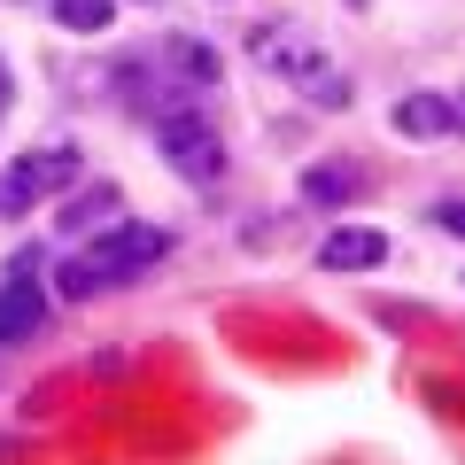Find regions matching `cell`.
Returning a JSON list of instances; mask_svg holds the SVG:
<instances>
[{"instance_id": "obj_5", "label": "cell", "mask_w": 465, "mask_h": 465, "mask_svg": "<svg viewBox=\"0 0 465 465\" xmlns=\"http://www.w3.org/2000/svg\"><path fill=\"white\" fill-rule=\"evenodd\" d=\"M148 54H155V70H163V78L179 85L186 101H202L217 78H225V54H217L210 39H194V32H171V39H155Z\"/></svg>"}, {"instance_id": "obj_7", "label": "cell", "mask_w": 465, "mask_h": 465, "mask_svg": "<svg viewBox=\"0 0 465 465\" xmlns=\"http://www.w3.org/2000/svg\"><path fill=\"white\" fill-rule=\"evenodd\" d=\"M388 256H396V241H388V225H326V241H318V264L326 272H381Z\"/></svg>"}, {"instance_id": "obj_16", "label": "cell", "mask_w": 465, "mask_h": 465, "mask_svg": "<svg viewBox=\"0 0 465 465\" xmlns=\"http://www.w3.org/2000/svg\"><path fill=\"white\" fill-rule=\"evenodd\" d=\"M450 109H458V133H465V85H458V94H450Z\"/></svg>"}, {"instance_id": "obj_6", "label": "cell", "mask_w": 465, "mask_h": 465, "mask_svg": "<svg viewBox=\"0 0 465 465\" xmlns=\"http://www.w3.org/2000/svg\"><path fill=\"white\" fill-rule=\"evenodd\" d=\"M116 217H124V186L116 179H78L63 194V210H54V232H63V241H94V232L116 225Z\"/></svg>"}, {"instance_id": "obj_14", "label": "cell", "mask_w": 465, "mask_h": 465, "mask_svg": "<svg viewBox=\"0 0 465 465\" xmlns=\"http://www.w3.org/2000/svg\"><path fill=\"white\" fill-rule=\"evenodd\" d=\"M0 272H8V280H39V272H47V249H39V241H24V249L8 256Z\"/></svg>"}, {"instance_id": "obj_11", "label": "cell", "mask_w": 465, "mask_h": 465, "mask_svg": "<svg viewBox=\"0 0 465 465\" xmlns=\"http://www.w3.org/2000/svg\"><path fill=\"white\" fill-rule=\"evenodd\" d=\"M47 24L70 39H101L116 24V0H47Z\"/></svg>"}, {"instance_id": "obj_13", "label": "cell", "mask_w": 465, "mask_h": 465, "mask_svg": "<svg viewBox=\"0 0 465 465\" xmlns=\"http://www.w3.org/2000/svg\"><path fill=\"white\" fill-rule=\"evenodd\" d=\"M427 225H434V232H450V241H465V194L427 202Z\"/></svg>"}, {"instance_id": "obj_15", "label": "cell", "mask_w": 465, "mask_h": 465, "mask_svg": "<svg viewBox=\"0 0 465 465\" xmlns=\"http://www.w3.org/2000/svg\"><path fill=\"white\" fill-rule=\"evenodd\" d=\"M8 101H16V70L0 63V116H8Z\"/></svg>"}, {"instance_id": "obj_9", "label": "cell", "mask_w": 465, "mask_h": 465, "mask_svg": "<svg viewBox=\"0 0 465 465\" xmlns=\"http://www.w3.org/2000/svg\"><path fill=\"white\" fill-rule=\"evenodd\" d=\"M295 194L311 202V210H349V202L365 194V171H357V163H341V155H326V163H302Z\"/></svg>"}, {"instance_id": "obj_10", "label": "cell", "mask_w": 465, "mask_h": 465, "mask_svg": "<svg viewBox=\"0 0 465 465\" xmlns=\"http://www.w3.org/2000/svg\"><path fill=\"white\" fill-rule=\"evenodd\" d=\"M39 326H47V287L39 280H8L0 287V349L39 341Z\"/></svg>"}, {"instance_id": "obj_18", "label": "cell", "mask_w": 465, "mask_h": 465, "mask_svg": "<svg viewBox=\"0 0 465 465\" xmlns=\"http://www.w3.org/2000/svg\"><path fill=\"white\" fill-rule=\"evenodd\" d=\"M140 8H155V0H140Z\"/></svg>"}, {"instance_id": "obj_1", "label": "cell", "mask_w": 465, "mask_h": 465, "mask_svg": "<svg viewBox=\"0 0 465 465\" xmlns=\"http://www.w3.org/2000/svg\"><path fill=\"white\" fill-rule=\"evenodd\" d=\"M249 54L264 63V78H280L295 101H311V109H326V116H341L349 101H357V78L341 70V54H333L302 16H287V8H272V16L249 24Z\"/></svg>"}, {"instance_id": "obj_17", "label": "cell", "mask_w": 465, "mask_h": 465, "mask_svg": "<svg viewBox=\"0 0 465 465\" xmlns=\"http://www.w3.org/2000/svg\"><path fill=\"white\" fill-rule=\"evenodd\" d=\"M341 8H349V16H365V8H372V0H341Z\"/></svg>"}, {"instance_id": "obj_12", "label": "cell", "mask_w": 465, "mask_h": 465, "mask_svg": "<svg viewBox=\"0 0 465 465\" xmlns=\"http://www.w3.org/2000/svg\"><path fill=\"white\" fill-rule=\"evenodd\" d=\"M54 302H101V280H94V264H85L78 249L54 264Z\"/></svg>"}, {"instance_id": "obj_3", "label": "cell", "mask_w": 465, "mask_h": 465, "mask_svg": "<svg viewBox=\"0 0 465 465\" xmlns=\"http://www.w3.org/2000/svg\"><path fill=\"white\" fill-rule=\"evenodd\" d=\"M148 133H155V155H163L171 179H186V186H217V179H225L232 155H225V133L202 116V101H186V109L155 116Z\"/></svg>"}, {"instance_id": "obj_8", "label": "cell", "mask_w": 465, "mask_h": 465, "mask_svg": "<svg viewBox=\"0 0 465 465\" xmlns=\"http://www.w3.org/2000/svg\"><path fill=\"white\" fill-rule=\"evenodd\" d=\"M388 124H396V140H411V148H442V140H458V109H450V94H434V85L403 94L396 109H388Z\"/></svg>"}, {"instance_id": "obj_4", "label": "cell", "mask_w": 465, "mask_h": 465, "mask_svg": "<svg viewBox=\"0 0 465 465\" xmlns=\"http://www.w3.org/2000/svg\"><path fill=\"white\" fill-rule=\"evenodd\" d=\"M78 179H85V148L78 140H47V148L0 163V217H24V210H39V202H63Z\"/></svg>"}, {"instance_id": "obj_2", "label": "cell", "mask_w": 465, "mask_h": 465, "mask_svg": "<svg viewBox=\"0 0 465 465\" xmlns=\"http://www.w3.org/2000/svg\"><path fill=\"white\" fill-rule=\"evenodd\" d=\"M171 249H179V232L171 225H155V217H116V225H101L94 241H78V256L94 264V280H101V295H116V287H140V280H155V272L171 264Z\"/></svg>"}]
</instances>
